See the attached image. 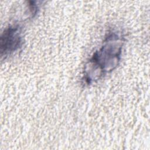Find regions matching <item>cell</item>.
Segmentation results:
<instances>
[{
	"label": "cell",
	"instance_id": "cell-1",
	"mask_svg": "<svg viewBox=\"0 0 150 150\" xmlns=\"http://www.w3.org/2000/svg\"><path fill=\"white\" fill-rule=\"evenodd\" d=\"M123 44L122 36L116 32L109 33L101 47L86 65L83 80L89 84L114 70L120 62Z\"/></svg>",
	"mask_w": 150,
	"mask_h": 150
},
{
	"label": "cell",
	"instance_id": "cell-2",
	"mask_svg": "<svg viewBox=\"0 0 150 150\" xmlns=\"http://www.w3.org/2000/svg\"><path fill=\"white\" fill-rule=\"evenodd\" d=\"M23 44L22 28L18 25L9 26L1 38V55L5 58L19 50Z\"/></svg>",
	"mask_w": 150,
	"mask_h": 150
}]
</instances>
